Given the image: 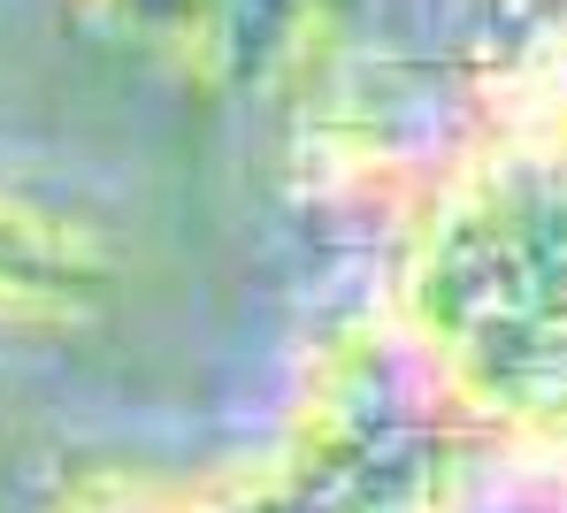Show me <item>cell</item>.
I'll use <instances>...</instances> for the list:
<instances>
[{
  "mask_svg": "<svg viewBox=\"0 0 567 513\" xmlns=\"http://www.w3.org/2000/svg\"><path fill=\"white\" fill-rule=\"evenodd\" d=\"M107 276L115 253L93 222L0 169V329H70Z\"/></svg>",
  "mask_w": 567,
  "mask_h": 513,
  "instance_id": "2",
  "label": "cell"
},
{
  "mask_svg": "<svg viewBox=\"0 0 567 513\" xmlns=\"http://www.w3.org/2000/svg\"><path fill=\"white\" fill-rule=\"evenodd\" d=\"M391 314L483 429L567 452V70L545 54L430 185Z\"/></svg>",
  "mask_w": 567,
  "mask_h": 513,
  "instance_id": "1",
  "label": "cell"
},
{
  "mask_svg": "<svg viewBox=\"0 0 567 513\" xmlns=\"http://www.w3.org/2000/svg\"><path fill=\"white\" fill-rule=\"evenodd\" d=\"M47 513H223V475H169V468L93 460L70 483H54Z\"/></svg>",
  "mask_w": 567,
  "mask_h": 513,
  "instance_id": "3",
  "label": "cell"
}]
</instances>
